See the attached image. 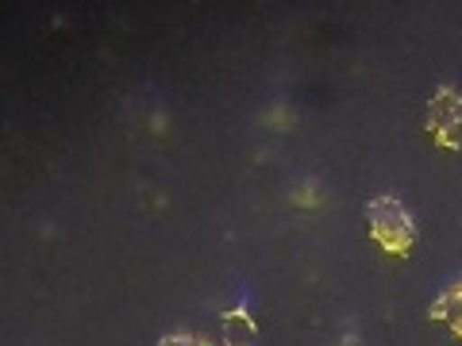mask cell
Masks as SVG:
<instances>
[{"mask_svg":"<svg viewBox=\"0 0 462 346\" xmlns=\"http://www.w3.org/2000/svg\"><path fill=\"white\" fill-rule=\"evenodd\" d=\"M366 223H370V235L382 242L389 254H404L416 242V223L409 208H401L393 196H378L366 205Z\"/></svg>","mask_w":462,"mask_h":346,"instance_id":"cell-1","label":"cell"},{"mask_svg":"<svg viewBox=\"0 0 462 346\" xmlns=\"http://www.w3.org/2000/svg\"><path fill=\"white\" fill-rule=\"evenodd\" d=\"M428 127L439 147H462V96L455 89H439L428 100Z\"/></svg>","mask_w":462,"mask_h":346,"instance_id":"cell-2","label":"cell"},{"mask_svg":"<svg viewBox=\"0 0 462 346\" xmlns=\"http://www.w3.org/2000/svg\"><path fill=\"white\" fill-rule=\"evenodd\" d=\"M431 315H436V320H443L447 327L455 331V335H462V281H455V285L436 300V305H431Z\"/></svg>","mask_w":462,"mask_h":346,"instance_id":"cell-3","label":"cell"},{"mask_svg":"<svg viewBox=\"0 0 462 346\" xmlns=\"http://www.w3.org/2000/svg\"><path fill=\"white\" fill-rule=\"evenodd\" d=\"M224 346H254V323L243 312L224 315Z\"/></svg>","mask_w":462,"mask_h":346,"instance_id":"cell-4","label":"cell"},{"mask_svg":"<svg viewBox=\"0 0 462 346\" xmlns=\"http://www.w3.org/2000/svg\"><path fill=\"white\" fill-rule=\"evenodd\" d=\"M158 346H212V342H205V339H197V335H166Z\"/></svg>","mask_w":462,"mask_h":346,"instance_id":"cell-5","label":"cell"}]
</instances>
